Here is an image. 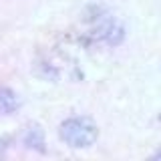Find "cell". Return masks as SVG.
I'll return each instance as SVG.
<instances>
[{
	"instance_id": "cell-1",
	"label": "cell",
	"mask_w": 161,
	"mask_h": 161,
	"mask_svg": "<svg viewBox=\"0 0 161 161\" xmlns=\"http://www.w3.org/2000/svg\"><path fill=\"white\" fill-rule=\"evenodd\" d=\"M99 125L89 115H73L58 123L57 135L70 149H91L99 141Z\"/></svg>"
},
{
	"instance_id": "cell-2",
	"label": "cell",
	"mask_w": 161,
	"mask_h": 161,
	"mask_svg": "<svg viewBox=\"0 0 161 161\" xmlns=\"http://www.w3.org/2000/svg\"><path fill=\"white\" fill-rule=\"evenodd\" d=\"M93 34L95 38L105 42L107 47H119L127 36V30L117 18H113L111 14H105V16L97 18V26L93 28Z\"/></svg>"
},
{
	"instance_id": "cell-3",
	"label": "cell",
	"mask_w": 161,
	"mask_h": 161,
	"mask_svg": "<svg viewBox=\"0 0 161 161\" xmlns=\"http://www.w3.org/2000/svg\"><path fill=\"white\" fill-rule=\"evenodd\" d=\"M20 143H22L24 149L34 151V153H47V133H44V127L36 121H30L22 127L20 131Z\"/></svg>"
},
{
	"instance_id": "cell-4",
	"label": "cell",
	"mask_w": 161,
	"mask_h": 161,
	"mask_svg": "<svg viewBox=\"0 0 161 161\" xmlns=\"http://www.w3.org/2000/svg\"><path fill=\"white\" fill-rule=\"evenodd\" d=\"M20 109H22L20 95L8 85H0V115L10 117V115H16Z\"/></svg>"
},
{
	"instance_id": "cell-5",
	"label": "cell",
	"mask_w": 161,
	"mask_h": 161,
	"mask_svg": "<svg viewBox=\"0 0 161 161\" xmlns=\"http://www.w3.org/2000/svg\"><path fill=\"white\" fill-rule=\"evenodd\" d=\"M12 137H10V135H0V155L4 153V151H6L10 145H12Z\"/></svg>"
},
{
	"instance_id": "cell-6",
	"label": "cell",
	"mask_w": 161,
	"mask_h": 161,
	"mask_svg": "<svg viewBox=\"0 0 161 161\" xmlns=\"http://www.w3.org/2000/svg\"><path fill=\"white\" fill-rule=\"evenodd\" d=\"M153 159H157V161H161V149H157V151H155V153H153Z\"/></svg>"
},
{
	"instance_id": "cell-7",
	"label": "cell",
	"mask_w": 161,
	"mask_h": 161,
	"mask_svg": "<svg viewBox=\"0 0 161 161\" xmlns=\"http://www.w3.org/2000/svg\"><path fill=\"white\" fill-rule=\"evenodd\" d=\"M159 123H161V115H159Z\"/></svg>"
}]
</instances>
